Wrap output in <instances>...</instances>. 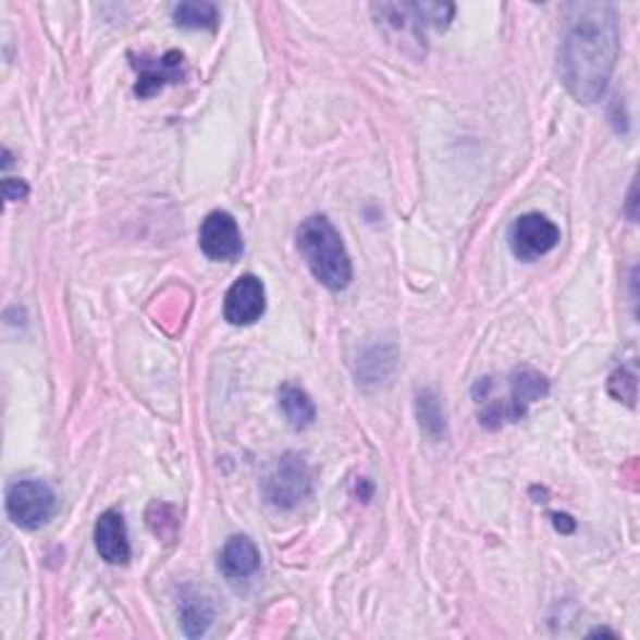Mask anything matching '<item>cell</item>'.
<instances>
[{
	"label": "cell",
	"mask_w": 640,
	"mask_h": 640,
	"mask_svg": "<svg viewBox=\"0 0 640 640\" xmlns=\"http://www.w3.org/2000/svg\"><path fill=\"white\" fill-rule=\"evenodd\" d=\"M133 58V69L138 73V83H136V96L138 98H153L158 90H163L171 83H181L185 78V56L181 50H168L165 56L160 58H150L146 53L140 56H131Z\"/></svg>",
	"instance_id": "6"
},
{
	"label": "cell",
	"mask_w": 640,
	"mask_h": 640,
	"mask_svg": "<svg viewBox=\"0 0 640 640\" xmlns=\"http://www.w3.org/2000/svg\"><path fill=\"white\" fill-rule=\"evenodd\" d=\"M266 313V288L256 275H241L225 293L223 316L231 325H253Z\"/></svg>",
	"instance_id": "8"
},
{
	"label": "cell",
	"mask_w": 640,
	"mask_h": 640,
	"mask_svg": "<svg viewBox=\"0 0 640 640\" xmlns=\"http://www.w3.org/2000/svg\"><path fill=\"white\" fill-rule=\"evenodd\" d=\"M278 406H281L285 420H288V426L293 431H306L316 423V406L313 401H310V395L298 389V385L293 383H285L281 385V391H278Z\"/></svg>",
	"instance_id": "13"
},
{
	"label": "cell",
	"mask_w": 640,
	"mask_h": 640,
	"mask_svg": "<svg viewBox=\"0 0 640 640\" xmlns=\"http://www.w3.org/2000/svg\"><path fill=\"white\" fill-rule=\"evenodd\" d=\"M620 53L618 13L611 3H573L558 50L563 86L578 103H595L608 88Z\"/></svg>",
	"instance_id": "1"
},
{
	"label": "cell",
	"mask_w": 640,
	"mask_h": 640,
	"mask_svg": "<svg viewBox=\"0 0 640 640\" xmlns=\"http://www.w3.org/2000/svg\"><path fill=\"white\" fill-rule=\"evenodd\" d=\"M93 538H96V549L106 563H111V566H123V563L131 561L128 528H125L123 513L106 510L103 516L98 518Z\"/></svg>",
	"instance_id": "10"
},
{
	"label": "cell",
	"mask_w": 640,
	"mask_h": 640,
	"mask_svg": "<svg viewBox=\"0 0 640 640\" xmlns=\"http://www.w3.org/2000/svg\"><path fill=\"white\" fill-rule=\"evenodd\" d=\"M56 510V491L48 483H44V480L23 478L8 485L5 513L8 518L13 520V526H19L23 530H38L50 524Z\"/></svg>",
	"instance_id": "3"
},
{
	"label": "cell",
	"mask_w": 640,
	"mask_h": 640,
	"mask_svg": "<svg viewBox=\"0 0 640 640\" xmlns=\"http://www.w3.org/2000/svg\"><path fill=\"white\" fill-rule=\"evenodd\" d=\"M416 416H418V423L426 431V435H431L433 441H445V435H448V423H445L443 403L438 401V395L433 391L418 393Z\"/></svg>",
	"instance_id": "15"
},
{
	"label": "cell",
	"mask_w": 640,
	"mask_h": 640,
	"mask_svg": "<svg viewBox=\"0 0 640 640\" xmlns=\"http://www.w3.org/2000/svg\"><path fill=\"white\" fill-rule=\"evenodd\" d=\"M413 11L420 19V23L433 25L438 30L448 28V23L453 21V13H456V5L453 3H413Z\"/></svg>",
	"instance_id": "17"
},
{
	"label": "cell",
	"mask_w": 640,
	"mask_h": 640,
	"mask_svg": "<svg viewBox=\"0 0 640 640\" xmlns=\"http://www.w3.org/2000/svg\"><path fill=\"white\" fill-rule=\"evenodd\" d=\"M213 605L206 595L200 593H185L181 601V620L183 630L188 638H200L208 633L210 623H213Z\"/></svg>",
	"instance_id": "14"
},
{
	"label": "cell",
	"mask_w": 640,
	"mask_h": 640,
	"mask_svg": "<svg viewBox=\"0 0 640 640\" xmlns=\"http://www.w3.org/2000/svg\"><path fill=\"white\" fill-rule=\"evenodd\" d=\"M378 28L385 30L391 40H403V46H416V53L423 56V23L413 11V3H381L370 8Z\"/></svg>",
	"instance_id": "9"
},
{
	"label": "cell",
	"mask_w": 640,
	"mask_h": 640,
	"mask_svg": "<svg viewBox=\"0 0 640 640\" xmlns=\"http://www.w3.org/2000/svg\"><path fill=\"white\" fill-rule=\"evenodd\" d=\"M633 206H636V183L630 185V196H628V208H630V221H633Z\"/></svg>",
	"instance_id": "21"
},
{
	"label": "cell",
	"mask_w": 640,
	"mask_h": 640,
	"mask_svg": "<svg viewBox=\"0 0 640 640\" xmlns=\"http://www.w3.org/2000/svg\"><path fill=\"white\" fill-rule=\"evenodd\" d=\"M198 246L210 260H218V263H231V260L241 258L243 235L235 218L231 213H225V210H213V213L200 223Z\"/></svg>",
	"instance_id": "7"
},
{
	"label": "cell",
	"mask_w": 640,
	"mask_h": 640,
	"mask_svg": "<svg viewBox=\"0 0 640 640\" xmlns=\"http://www.w3.org/2000/svg\"><path fill=\"white\" fill-rule=\"evenodd\" d=\"M313 495V473L308 460L298 453L278 458L271 473L263 480V499L278 510H291Z\"/></svg>",
	"instance_id": "4"
},
{
	"label": "cell",
	"mask_w": 640,
	"mask_h": 640,
	"mask_svg": "<svg viewBox=\"0 0 640 640\" xmlns=\"http://www.w3.org/2000/svg\"><path fill=\"white\" fill-rule=\"evenodd\" d=\"M553 526L561 530V533H573L576 530V524H573V518L566 516V513H553Z\"/></svg>",
	"instance_id": "20"
},
{
	"label": "cell",
	"mask_w": 640,
	"mask_h": 640,
	"mask_svg": "<svg viewBox=\"0 0 640 640\" xmlns=\"http://www.w3.org/2000/svg\"><path fill=\"white\" fill-rule=\"evenodd\" d=\"M173 21L175 25L188 30H216L221 19H218V8L213 3H206V0H188V3L173 8Z\"/></svg>",
	"instance_id": "16"
},
{
	"label": "cell",
	"mask_w": 640,
	"mask_h": 640,
	"mask_svg": "<svg viewBox=\"0 0 640 640\" xmlns=\"http://www.w3.org/2000/svg\"><path fill=\"white\" fill-rule=\"evenodd\" d=\"M3 196L8 204H15V200H23L28 196V185H25L21 179H5L3 181Z\"/></svg>",
	"instance_id": "19"
},
{
	"label": "cell",
	"mask_w": 640,
	"mask_h": 640,
	"mask_svg": "<svg viewBox=\"0 0 640 640\" xmlns=\"http://www.w3.org/2000/svg\"><path fill=\"white\" fill-rule=\"evenodd\" d=\"M636 389H638L636 373H633V370H628V368H618L616 373L611 376V381H608V393L616 401L628 403V406H633V403H636Z\"/></svg>",
	"instance_id": "18"
},
{
	"label": "cell",
	"mask_w": 640,
	"mask_h": 640,
	"mask_svg": "<svg viewBox=\"0 0 640 640\" xmlns=\"http://www.w3.org/2000/svg\"><path fill=\"white\" fill-rule=\"evenodd\" d=\"M221 566L223 576L231 580H246L253 578L260 570V551L248 536H233L221 551Z\"/></svg>",
	"instance_id": "11"
},
{
	"label": "cell",
	"mask_w": 640,
	"mask_h": 640,
	"mask_svg": "<svg viewBox=\"0 0 640 640\" xmlns=\"http://www.w3.org/2000/svg\"><path fill=\"white\" fill-rule=\"evenodd\" d=\"M508 391H510V406L526 416L528 406L536 401H543L551 393V383L543 373L533 368H516L508 376Z\"/></svg>",
	"instance_id": "12"
},
{
	"label": "cell",
	"mask_w": 640,
	"mask_h": 640,
	"mask_svg": "<svg viewBox=\"0 0 640 640\" xmlns=\"http://www.w3.org/2000/svg\"><path fill=\"white\" fill-rule=\"evenodd\" d=\"M298 250L316 281L328 291H345L353 281V263L341 233L325 216H310L298 229Z\"/></svg>",
	"instance_id": "2"
},
{
	"label": "cell",
	"mask_w": 640,
	"mask_h": 640,
	"mask_svg": "<svg viewBox=\"0 0 640 640\" xmlns=\"http://www.w3.org/2000/svg\"><path fill=\"white\" fill-rule=\"evenodd\" d=\"M508 243L513 256L518 260H526V263H533V260L549 256V253L558 246L561 229L551 218H545L541 213H526L516 218V223L510 225Z\"/></svg>",
	"instance_id": "5"
}]
</instances>
